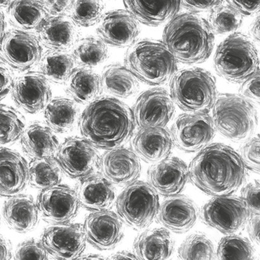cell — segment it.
Wrapping results in <instances>:
<instances>
[{
    "label": "cell",
    "mask_w": 260,
    "mask_h": 260,
    "mask_svg": "<svg viewBox=\"0 0 260 260\" xmlns=\"http://www.w3.org/2000/svg\"><path fill=\"white\" fill-rule=\"evenodd\" d=\"M117 216L133 230L149 228L157 216L159 196L149 183L135 181L127 186L116 203Z\"/></svg>",
    "instance_id": "8"
},
{
    "label": "cell",
    "mask_w": 260,
    "mask_h": 260,
    "mask_svg": "<svg viewBox=\"0 0 260 260\" xmlns=\"http://www.w3.org/2000/svg\"><path fill=\"white\" fill-rule=\"evenodd\" d=\"M20 139L23 150L32 160L54 158L59 145L53 131L41 123H32L24 129Z\"/></svg>",
    "instance_id": "29"
},
{
    "label": "cell",
    "mask_w": 260,
    "mask_h": 260,
    "mask_svg": "<svg viewBox=\"0 0 260 260\" xmlns=\"http://www.w3.org/2000/svg\"><path fill=\"white\" fill-rule=\"evenodd\" d=\"M41 243L56 260H75L86 248V238L79 223L52 224L43 232Z\"/></svg>",
    "instance_id": "13"
},
{
    "label": "cell",
    "mask_w": 260,
    "mask_h": 260,
    "mask_svg": "<svg viewBox=\"0 0 260 260\" xmlns=\"http://www.w3.org/2000/svg\"><path fill=\"white\" fill-rule=\"evenodd\" d=\"M104 7L105 6L100 1H73L70 18L75 25L90 27L100 22Z\"/></svg>",
    "instance_id": "41"
},
{
    "label": "cell",
    "mask_w": 260,
    "mask_h": 260,
    "mask_svg": "<svg viewBox=\"0 0 260 260\" xmlns=\"http://www.w3.org/2000/svg\"><path fill=\"white\" fill-rule=\"evenodd\" d=\"M78 103L71 99L56 98L51 100L44 109L46 126L56 133H68L75 127L79 120Z\"/></svg>",
    "instance_id": "31"
},
{
    "label": "cell",
    "mask_w": 260,
    "mask_h": 260,
    "mask_svg": "<svg viewBox=\"0 0 260 260\" xmlns=\"http://www.w3.org/2000/svg\"><path fill=\"white\" fill-rule=\"evenodd\" d=\"M87 242L99 250L115 248L123 237V222L117 213L110 210L92 212L83 225Z\"/></svg>",
    "instance_id": "17"
},
{
    "label": "cell",
    "mask_w": 260,
    "mask_h": 260,
    "mask_svg": "<svg viewBox=\"0 0 260 260\" xmlns=\"http://www.w3.org/2000/svg\"><path fill=\"white\" fill-rule=\"evenodd\" d=\"M175 106L169 92L152 88L139 95L132 113L135 124L141 129L164 128L174 115Z\"/></svg>",
    "instance_id": "14"
},
{
    "label": "cell",
    "mask_w": 260,
    "mask_h": 260,
    "mask_svg": "<svg viewBox=\"0 0 260 260\" xmlns=\"http://www.w3.org/2000/svg\"><path fill=\"white\" fill-rule=\"evenodd\" d=\"M174 242L169 231L153 228L142 232L134 242L135 255L139 260H171Z\"/></svg>",
    "instance_id": "25"
},
{
    "label": "cell",
    "mask_w": 260,
    "mask_h": 260,
    "mask_svg": "<svg viewBox=\"0 0 260 260\" xmlns=\"http://www.w3.org/2000/svg\"><path fill=\"white\" fill-rule=\"evenodd\" d=\"M63 171L55 158L33 159L28 165V183L33 188L43 190L58 185Z\"/></svg>",
    "instance_id": "35"
},
{
    "label": "cell",
    "mask_w": 260,
    "mask_h": 260,
    "mask_svg": "<svg viewBox=\"0 0 260 260\" xmlns=\"http://www.w3.org/2000/svg\"><path fill=\"white\" fill-rule=\"evenodd\" d=\"M171 139L176 147L187 152L202 150L215 136L216 130L209 113L181 114L171 127Z\"/></svg>",
    "instance_id": "12"
},
{
    "label": "cell",
    "mask_w": 260,
    "mask_h": 260,
    "mask_svg": "<svg viewBox=\"0 0 260 260\" xmlns=\"http://www.w3.org/2000/svg\"><path fill=\"white\" fill-rule=\"evenodd\" d=\"M214 41V34L206 19L185 13L173 17L166 26L162 43L176 61L196 64L211 56Z\"/></svg>",
    "instance_id": "3"
},
{
    "label": "cell",
    "mask_w": 260,
    "mask_h": 260,
    "mask_svg": "<svg viewBox=\"0 0 260 260\" xmlns=\"http://www.w3.org/2000/svg\"><path fill=\"white\" fill-rule=\"evenodd\" d=\"M96 30L103 43L119 48L133 46L140 32L137 20L124 10H111L103 14Z\"/></svg>",
    "instance_id": "18"
},
{
    "label": "cell",
    "mask_w": 260,
    "mask_h": 260,
    "mask_svg": "<svg viewBox=\"0 0 260 260\" xmlns=\"http://www.w3.org/2000/svg\"><path fill=\"white\" fill-rule=\"evenodd\" d=\"M38 33L41 45L49 50L68 51L78 42V30L66 16L49 17Z\"/></svg>",
    "instance_id": "27"
},
{
    "label": "cell",
    "mask_w": 260,
    "mask_h": 260,
    "mask_svg": "<svg viewBox=\"0 0 260 260\" xmlns=\"http://www.w3.org/2000/svg\"><path fill=\"white\" fill-rule=\"evenodd\" d=\"M243 21V17L231 6L221 5L210 11L209 25L213 34L223 35L235 32Z\"/></svg>",
    "instance_id": "40"
},
{
    "label": "cell",
    "mask_w": 260,
    "mask_h": 260,
    "mask_svg": "<svg viewBox=\"0 0 260 260\" xmlns=\"http://www.w3.org/2000/svg\"><path fill=\"white\" fill-rule=\"evenodd\" d=\"M54 158L63 173L72 179H83L100 171L98 150L83 138L65 139L59 144Z\"/></svg>",
    "instance_id": "10"
},
{
    "label": "cell",
    "mask_w": 260,
    "mask_h": 260,
    "mask_svg": "<svg viewBox=\"0 0 260 260\" xmlns=\"http://www.w3.org/2000/svg\"><path fill=\"white\" fill-rule=\"evenodd\" d=\"M36 204L43 220L53 224L71 221L76 217L80 207L76 191L64 184L43 190Z\"/></svg>",
    "instance_id": "15"
},
{
    "label": "cell",
    "mask_w": 260,
    "mask_h": 260,
    "mask_svg": "<svg viewBox=\"0 0 260 260\" xmlns=\"http://www.w3.org/2000/svg\"><path fill=\"white\" fill-rule=\"evenodd\" d=\"M48 253L43 244L35 239L25 241L19 245L15 252V260H48Z\"/></svg>",
    "instance_id": "42"
},
{
    "label": "cell",
    "mask_w": 260,
    "mask_h": 260,
    "mask_svg": "<svg viewBox=\"0 0 260 260\" xmlns=\"http://www.w3.org/2000/svg\"><path fill=\"white\" fill-rule=\"evenodd\" d=\"M250 35L254 40L258 42L259 41V14H258L250 26Z\"/></svg>",
    "instance_id": "53"
},
{
    "label": "cell",
    "mask_w": 260,
    "mask_h": 260,
    "mask_svg": "<svg viewBox=\"0 0 260 260\" xmlns=\"http://www.w3.org/2000/svg\"><path fill=\"white\" fill-rule=\"evenodd\" d=\"M228 5L235 9L237 12L239 13L243 17L252 15L258 11L259 9V1L248 2V1H240V0H229L226 1Z\"/></svg>",
    "instance_id": "48"
},
{
    "label": "cell",
    "mask_w": 260,
    "mask_h": 260,
    "mask_svg": "<svg viewBox=\"0 0 260 260\" xmlns=\"http://www.w3.org/2000/svg\"><path fill=\"white\" fill-rule=\"evenodd\" d=\"M223 1H200V0H184L181 1V6H182L186 10L191 13L204 12V11H211L213 9L223 4Z\"/></svg>",
    "instance_id": "47"
},
{
    "label": "cell",
    "mask_w": 260,
    "mask_h": 260,
    "mask_svg": "<svg viewBox=\"0 0 260 260\" xmlns=\"http://www.w3.org/2000/svg\"><path fill=\"white\" fill-rule=\"evenodd\" d=\"M180 260H216L214 245L202 233H194L185 238L178 249Z\"/></svg>",
    "instance_id": "37"
},
{
    "label": "cell",
    "mask_w": 260,
    "mask_h": 260,
    "mask_svg": "<svg viewBox=\"0 0 260 260\" xmlns=\"http://www.w3.org/2000/svg\"><path fill=\"white\" fill-rule=\"evenodd\" d=\"M78 125L83 139L95 148L109 151L125 144L136 124L127 104L113 97L102 96L88 104Z\"/></svg>",
    "instance_id": "2"
},
{
    "label": "cell",
    "mask_w": 260,
    "mask_h": 260,
    "mask_svg": "<svg viewBox=\"0 0 260 260\" xmlns=\"http://www.w3.org/2000/svg\"><path fill=\"white\" fill-rule=\"evenodd\" d=\"M25 129L20 112L10 106L0 104V146L17 142Z\"/></svg>",
    "instance_id": "38"
},
{
    "label": "cell",
    "mask_w": 260,
    "mask_h": 260,
    "mask_svg": "<svg viewBox=\"0 0 260 260\" xmlns=\"http://www.w3.org/2000/svg\"><path fill=\"white\" fill-rule=\"evenodd\" d=\"M215 130L238 142L253 135L258 124L257 113L250 100L236 94H220L213 107Z\"/></svg>",
    "instance_id": "7"
},
{
    "label": "cell",
    "mask_w": 260,
    "mask_h": 260,
    "mask_svg": "<svg viewBox=\"0 0 260 260\" xmlns=\"http://www.w3.org/2000/svg\"><path fill=\"white\" fill-rule=\"evenodd\" d=\"M49 17H65L69 14L73 1H41Z\"/></svg>",
    "instance_id": "46"
},
{
    "label": "cell",
    "mask_w": 260,
    "mask_h": 260,
    "mask_svg": "<svg viewBox=\"0 0 260 260\" xmlns=\"http://www.w3.org/2000/svg\"><path fill=\"white\" fill-rule=\"evenodd\" d=\"M188 180V166L179 158H168L153 164L148 171L149 185L165 197L179 194Z\"/></svg>",
    "instance_id": "20"
},
{
    "label": "cell",
    "mask_w": 260,
    "mask_h": 260,
    "mask_svg": "<svg viewBox=\"0 0 260 260\" xmlns=\"http://www.w3.org/2000/svg\"><path fill=\"white\" fill-rule=\"evenodd\" d=\"M28 184V164L18 152L0 148V197L20 194Z\"/></svg>",
    "instance_id": "22"
},
{
    "label": "cell",
    "mask_w": 260,
    "mask_h": 260,
    "mask_svg": "<svg viewBox=\"0 0 260 260\" xmlns=\"http://www.w3.org/2000/svg\"><path fill=\"white\" fill-rule=\"evenodd\" d=\"M75 260H107L104 257L99 255H88L79 257Z\"/></svg>",
    "instance_id": "55"
},
{
    "label": "cell",
    "mask_w": 260,
    "mask_h": 260,
    "mask_svg": "<svg viewBox=\"0 0 260 260\" xmlns=\"http://www.w3.org/2000/svg\"><path fill=\"white\" fill-rule=\"evenodd\" d=\"M76 193L80 206L92 212L110 210L116 197L114 186L100 174L80 180Z\"/></svg>",
    "instance_id": "23"
},
{
    "label": "cell",
    "mask_w": 260,
    "mask_h": 260,
    "mask_svg": "<svg viewBox=\"0 0 260 260\" xmlns=\"http://www.w3.org/2000/svg\"><path fill=\"white\" fill-rule=\"evenodd\" d=\"M250 216L242 199L234 196L213 197L205 204L201 212L204 223L228 235L242 232Z\"/></svg>",
    "instance_id": "9"
},
{
    "label": "cell",
    "mask_w": 260,
    "mask_h": 260,
    "mask_svg": "<svg viewBox=\"0 0 260 260\" xmlns=\"http://www.w3.org/2000/svg\"><path fill=\"white\" fill-rule=\"evenodd\" d=\"M259 182L254 181L242 188L241 199L251 215L259 214Z\"/></svg>",
    "instance_id": "44"
},
{
    "label": "cell",
    "mask_w": 260,
    "mask_h": 260,
    "mask_svg": "<svg viewBox=\"0 0 260 260\" xmlns=\"http://www.w3.org/2000/svg\"><path fill=\"white\" fill-rule=\"evenodd\" d=\"M3 214L7 224L20 233L33 230L39 221L37 204L27 194H19L9 198L4 204Z\"/></svg>",
    "instance_id": "28"
},
{
    "label": "cell",
    "mask_w": 260,
    "mask_h": 260,
    "mask_svg": "<svg viewBox=\"0 0 260 260\" xmlns=\"http://www.w3.org/2000/svg\"><path fill=\"white\" fill-rule=\"evenodd\" d=\"M9 21L17 30L37 31L49 17L41 1H12L7 10Z\"/></svg>",
    "instance_id": "30"
},
{
    "label": "cell",
    "mask_w": 260,
    "mask_h": 260,
    "mask_svg": "<svg viewBox=\"0 0 260 260\" xmlns=\"http://www.w3.org/2000/svg\"><path fill=\"white\" fill-rule=\"evenodd\" d=\"M216 80L202 68L184 69L171 81V97L174 104L187 113H209L217 98Z\"/></svg>",
    "instance_id": "5"
},
{
    "label": "cell",
    "mask_w": 260,
    "mask_h": 260,
    "mask_svg": "<svg viewBox=\"0 0 260 260\" xmlns=\"http://www.w3.org/2000/svg\"><path fill=\"white\" fill-rule=\"evenodd\" d=\"M5 17L2 10H0V42L2 40L4 34H5Z\"/></svg>",
    "instance_id": "54"
},
{
    "label": "cell",
    "mask_w": 260,
    "mask_h": 260,
    "mask_svg": "<svg viewBox=\"0 0 260 260\" xmlns=\"http://www.w3.org/2000/svg\"><path fill=\"white\" fill-rule=\"evenodd\" d=\"M100 79L102 90L112 96L128 98L139 89L137 78L126 67L119 63L106 67Z\"/></svg>",
    "instance_id": "33"
},
{
    "label": "cell",
    "mask_w": 260,
    "mask_h": 260,
    "mask_svg": "<svg viewBox=\"0 0 260 260\" xmlns=\"http://www.w3.org/2000/svg\"><path fill=\"white\" fill-rule=\"evenodd\" d=\"M66 91L72 100L80 104H89L102 92L100 75L88 68H77L66 81Z\"/></svg>",
    "instance_id": "32"
},
{
    "label": "cell",
    "mask_w": 260,
    "mask_h": 260,
    "mask_svg": "<svg viewBox=\"0 0 260 260\" xmlns=\"http://www.w3.org/2000/svg\"><path fill=\"white\" fill-rule=\"evenodd\" d=\"M39 66L41 75L56 84L66 83L76 69L75 59L68 51L48 50L43 55Z\"/></svg>",
    "instance_id": "34"
},
{
    "label": "cell",
    "mask_w": 260,
    "mask_h": 260,
    "mask_svg": "<svg viewBox=\"0 0 260 260\" xmlns=\"http://www.w3.org/2000/svg\"><path fill=\"white\" fill-rule=\"evenodd\" d=\"M241 158L245 168L255 173L259 172V136L247 141L240 149Z\"/></svg>",
    "instance_id": "43"
},
{
    "label": "cell",
    "mask_w": 260,
    "mask_h": 260,
    "mask_svg": "<svg viewBox=\"0 0 260 260\" xmlns=\"http://www.w3.org/2000/svg\"><path fill=\"white\" fill-rule=\"evenodd\" d=\"M10 91L16 105L30 114L44 110L52 98L49 82L40 73L30 71L17 77Z\"/></svg>",
    "instance_id": "16"
},
{
    "label": "cell",
    "mask_w": 260,
    "mask_h": 260,
    "mask_svg": "<svg viewBox=\"0 0 260 260\" xmlns=\"http://www.w3.org/2000/svg\"><path fill=\"white\" fill-rule=\"evenodd\" d=\"M126 10L135 20L145 25H161L178 15L181 1H154L133 0L123 1Z\"/></svg>",
    "instance_id": "26"
},
{
    "label": "cell",
    "mask_w": 260,
    "mask_h": 260,
    "mask_svg": "<svg viewBox=\"0 0 260 260\" xmlns=\"http://www.w3.org/2000/svg\"><path fill=\"white\" fill-rule=\"evenodd\" d=\"M12 1H0V7H8L11 4Z\"/></svg>",
    "instance_id": "56"
},
{
    "label": "cell",
    "mask_w": 260,
    "mask_h": 260,
    "mask_svg": "<svg viewBox=\"0 0 260 260\" xmlns=\"http://www.w3.org/2000/svg\"><path fill=\"white\" fill-rule=\"evenodd\" d=\"M108 260H139L135 254L127 251L117 252L112 255Z\"/></svg>",
    "instance_id": "52"
},
{
    "label": "cell",
    "mask_w": 260,
    "mask_h": 260,
    "mask_svg": "<svg viewBox=\"0 0 260 260\" xmlns=\"http://www.w3.org/2000/svg\"><path fill=\"white\" fill-rule=\"evenodd\" d=\"M156 217L166 230L174 233H186L197 222L199 209L190 198L178 194L170 197L159 205Z\"/></svg>",
    "instance_id": "21"
},
{
    "label": "cell",
    "mask_w": 260,
    "mask_h": 260,
    "mask_svg": "<svg viewBox=\"0 0 260 260\" xmlns=\"http://www.w3.org/2000/svg\"><path fill=\"white\" fill-rule=\"evenodd\" d=\"M125 67L135 78L148 85H164L178 71V63L160 42L142 40L127 49Z\"/></svg>",
    "instance_id": "4"
},
{
    "label": "cell",
    "mask_w": 260,
    "mask_h": 260,
    "mask_svg": "<svg viewBox=\"0 0 260 260\" xmlns=\"http://www.w3.org/2000/svg\"><path fill=\"white\" fill-rule=\"evenodd\" d=\"M193 185L213 197L232 196L244 184L247 168L239 153L222 143L208 145L188 168Z\"/></svg>",
    "instance_id": "1"
},
{
    "label": "cell",
    "mask_w": 260,
    "mask_h": 260,
    "mask_svg": "<svg viewBox=\"0 0 260 260\" xmlns=\"http://www.w3.org/2000/svg\"><path fill=\"white\" fill-rule=\"evenodd\" d=\"M73 58L75 63L83 68L91 69L102 64L108 57L107 45L100 39L84 38L78 40L73 47Z\"/></svg>",
    "instance_id": "36"
},
{
    "label": "cell",
    "mask_w": 260,
    "mask_h": 260,
    "mask_svg": "<svg viewBox=\"0 0 260 260\" xmlns=\"http://www.w3.org/2000/svg\"><path fill=\"white\" fill-rule=\"evenodd\" d=\"M42 57L43 47L32 33L11 29L0 42V59L14 71L25 72L34 69Z\"/></svg>",
    "instance_id": "11"
},
{
    "label": "cell",
    "mask_w": 260,
    "mask_h": 260,
    "mask_svg": "<svg viewBox=\"0 0 260 260\" xmlns=\"http://www.w3.org/2000/svg\"><path fill=\"white\" fill-rule=\"evenodd\" d=\"M14 78L7 66L0 61V100L5 98L12 88Z\"/></svg>",
    "instance_id": "49"
},
{
    "label": "cell",
    "mask_w": 260,
    "mask_h": 260,
    "mask_svg": "<svg viewBox=\"0 0 260 260\" xmlns=\"http://www.w3.org/2000/svg\"><path fill=\"white\" fill-rule=\"evenodd\" d=\"M102 175L112 184L127 187L137 181L142 172L138 155L127 148L107 151L100 159Z\"/></svg>",
    "instance_id": "19"
},
{
    "label": "cell",
    "mask_w": 260,
    "mask_h": 260,
    "mask_svg": "<svg viewBox=\"0 0 260 260\" xmlns=\"http://www.w3.org/2000/svg\"><path fill=\"white\" fill-rule=\"evenodd\" d=\"M12 248L10 242L5 238L0 236V260H11Z\"/></svg>",
    "instance_id": "51"
},
{
    "label": "cell",
    "mask_w": 260,
    "mask_h": 260,
    "mask_svg": "<svg viewBox=\"0 0 260 260\" xmlns=\"http://www.w3.org/2000/svg\"><path fill=\"white\" fill-rule=\"evenodd\" d=\"M216 254L217 260H254L255 258L252 243L247 238L236 235L222 238Z\"/></svg>",
    "instance_id": "39"
},
{
    "label": "cell",
    "mask_w": 260,
    "mask_h": 260,
    "mask_svg": "<svg viewBox=\"0 0 260 260\" xmlns=\"http://www.w3.org/2000/svg\"><path fill=\"white\" fill-rule=\"evenodd\" d=\"M214 68L226 81L244 82L259 72L258 51L246 36L233 33L218 46Z\"/></svg>",
    "instance_id": "6"
},
{
    "label": "cell",
    "mask_w": 260,
    "mask_h": 260,
    "mask_svg": "<svg viewBox=\"0 0 260 260\" xmlns=\"http://www.w3.org/2000/svg\"><path fill=\"white\" fill-rule=\"evenodd\" d=\"M240 93L247 100L259 101V72L242 83Z\"/></svg>",
    "instance_id": "45"
},
{
    "label": "cell",
    "mask_w": 260,
    "mask_h": 260,
    "mask_svg": "<svg viewBox=\"0 0 260 260\" xmlns=\"http://www.w3.org/2000/svg\"><path fill=\"white\" fill-rule=\"evenodd\" d=\"M259 214L251 215L247 222L248 233L252 241L259 244Z\"/></svg>",
    "instance_id": "50"
},
{
    "label": "cell",
    "mask_w": 260,
    "mask_h": 260,
    "mask_svg": "<svg viewBox=\"0 0 260 260\" xmlns=\"http://www.w3.org/2000/svg\"><path fill=\"white\" fill-rule=\"evenodd\" d=\"M132 146L138 157L156 164L169 158L173 141L166 128L140 129L132 141Z\"/></svg>",
    "instance_id": "24"
}]
</instances>
